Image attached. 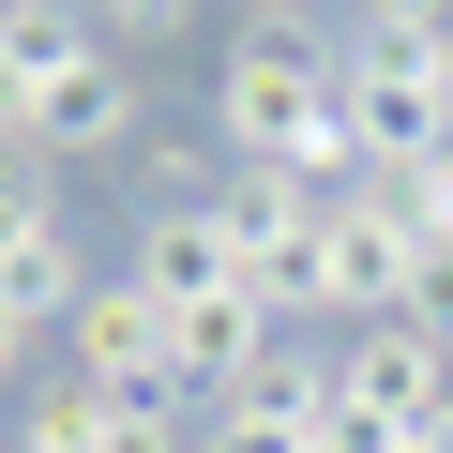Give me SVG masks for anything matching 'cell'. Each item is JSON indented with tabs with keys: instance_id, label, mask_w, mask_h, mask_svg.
Wrapping results in <instances>:
<instances>
[{
	"instance_id": "6da1fadb",
	"label": "cell",
	"mask_w": 453,
	"mask_h": 453,
	"mask_svg": "<svg viewBox=\"0 0 453 453\" xmlns=\"http://www.w3.org/2000/svg\"><path fill=\"white\" fill-rule=\"evenodd\" d=\"M211 151L363 181V151H348V106H333V46H318V31H242V46H226V76H211Z\"/></svg>"
},
{
	"instance_id": "7a4b0ae2",
	"label": "cell",
	"mask_w": 453,
	"mask_h": 453,
	"mask_svg": "<svg viewBox=\"0 0 453 453\" xmlns=\"http://www.w3.org/2000/svg\"><path fill=\"white\" fill-rule=\"evenodd\" d=\"M438 393H453V333H438V318H363V333L333 348V423H318V438H333V453H393Z\"/></svg>"
},
{
	"instance_id": "3957f363",
	"label": "cell",
	"mask_w": 453,
	"mask_h": 453,
	"mask_svg": "<svg viewBox=\"0 0 453 453\" xmlns=\"http://www.w3.org/2000/svg\"><path fill=\"white\" fill-rule=\"evenodd\" d=\"M333 106H348V151H363V166H438V151H453V61H438V46L348 31V46H333Z\"/></svg>"
},
{
	"instance_id": "277c9868",
	"label": "cell",
	"mask_w": 453,
	"mask_h": 453,
	"mask_svg": "<svg viewBox=\"0 0 453 453\" xmlns=\"http://www.w3.org/2000/svg\"><path fill=\"white\" fill-rule=\"evenodd\" d=\"M136 288H151L166 318H196V303H257V273H242V211H226V196H166V211L136 226Z\"/></svg>"
},
{
	"instance_id": "5b68a950",
	"label": "cell",
	"mask_w": 453,
	"mask_h": 453,
	"mask_svg": "<svg viewBox=\"0 0 453 453\" xmlns=\"http://www.w3.org/2000/svg\"><path fill=\"white\" fill-rule=\"evenodd\" d=\"M438 303V257H423V226H393L363 181L333 196V318L363 333V318H423Z\"/></svg>"
},
{
	"instance_id": "8992f818",
	"label": "cell",
	"mask_w": 453,
	"mask_h": 453,
	"mask_svg": "<svg viewBox=\"0 0 453 453\" xmlns=\"http://www.w3.org/2000/svg\"><path fill=\"white\" fill-rule=\"evenodd\" d=\"M76 378H91V393H166V408H181V318H166L136 273H106V288L76 303Z\"/></svg>"
},
{
	"instance_id": "52a82bcc",
	"label": "cell",
	"mask_w": 453,
	"mask_h": 453,
	"mask_svg": "<svg viewBox=\"0 0 453 453\" xmlns=\"http://www.w3.org/2000/svg\"><path fill=\"white\" fill-rule=\"evenodd\" d=\"M121 136H136V61H121V46L61 61V76L31 91V151H121Z\"/></svg>"
},
{
	"instance_id": "ba28073f",
	"label": "cell",
	"mask_w": 453,
	"mask_h": 453,
	"mask_svg": "<svg viewBox=\"0 0 453 453\" xmlns=\"http://www.w3.org/2000/svg\"><path fill=\"white\" fill-rule=\"evenodd\" d=\"M211 423H242V438H318V423H333V348H288V333H273L242 393H211Z\"/></svg>"
},
{
	"instance_id": "9c48e42d",
	"label": "cell",
	"mask_w": 453,
	"mask_h": 453,
	"mask_svg": "<svg viewBox=\"0 0 453 453\" xmlns=\"http://www.w3.org/2000/svg\"><path fill=\"white\" fill-rule=\"evenodd\" d=\"M91 288H106V273L76 257V226H16V242H0V303H16L31 333H46V318L76 333V303H91Z\"/></svg>"
},
{
	"instance_id": "30bf717a",
	"label": "cell",
	"mask_w": 453,
	"mask_h": 453,
	"mask_svg": "<svg viewBox=\"0 0 453 453\" xmlns=\"http://www.w3.org/2000/svg\"><path fill=\"white\" fill-rule=\"evenodd\" d=\"M91 408H106V393H91L76 363L31 378V393H16V453H91Z\"/></svg>"
},
{
	"instance_id": "8fae6325",
	"label": "cell",
	"mask_w": 453,
	"mask_h": 453,
	"mask_svg": "<svg viewBox=\"0 0 453 453\" xmlns=\"http://www.w3.org/2000/svg\"><path fill=\"white\" fill-rule=\"evenodd\" d=\"M16 226H61V151L0 136V242H16Z\"/></svg>"
},
{
	"instance_id": "7c38bea8",
	"label": "cell",
	"mask_w": 453,
	"mask_h": 453,
	"mask_svg": "<svg viewBox=\"0 0 453 453\" xmlns=\"http://www.w3.org/2000/svg\"><path fill=\"white\" fill-rule=\"evenodd\" d=\"M91 453H196V438H181L166 393H106V408H91Z\"/></svg>"
},
{
	"instance_id": "4fadbf2b",
	"label": "cell",
	"mask_w": 453,
	"mask_h": 453,
	"mask_svg": "<svg viewBox=\"0 0 453 453\" xmlns=\"http://www.w3.org/2000/svg\"><path fill=\"white\" fill-rule=\"evenodd\" d=\"M378 46H453V0H363Z\"/></svg>"
},
{
	"instance_id": "5bb4252c",
	"label": "cell",
	"mask_w": 453,
	"mask_h": 453,
	"mask_svg": "<svg viewBox=\"0 0 453 453\" xmlns=\"http://www.w3.org/2000/svg\"><path fill=\"white\" fill-rule=\"evenodd\" d=\"M181 16H196V0H91V31H106V46H121V31L151 46V31H181Z\"/></svg>"
},
{
	"instance_id": "9a60e30c",
	"label": "cell",
	"mask_w": 453,
	"mask_h": 453,
	"mask_svg": "<svg viewBox=\"0 0 453 453\" xmlns=\"http://www.w3.org/2000/svg\"><path fill=\"white\" fill-rule=\"evenodd\" d=\"M196 453H333V438H242V423H211Z\"/></svg>"
},
{
	"instance_id": "2e32d148",
	"label": "cell",
	"mask_w": 453,
	"mask_h": 453,
	"mask_svg": "<svg viewBox=\"0 0 453 453\" xmlns=\"http://www.w3.org/2000/svg\"><path fill=\"white\" fill-rule=\"evenodd\" d=\"M16 363H31V318H16V303H0V378H16Z\"/></svg>"
},
{
	"instance_id": "e0dca14e",
	"label": "cell",
	"mask_w": 453,
	"mask_h": 453,
	"mask_svg": "<svg viewBox=\"0 0 453 453\" xmlns=\"http://www.w3.org/2000/svg\"><path fill=\"white\" fill-rule=\"evenodd\" d=\"M242 16H257V31H303V0H242Z\"/></svg>"
},
{
	"instance_id": "ac0fdd59",
	"label": "cell",
	"mask_w": 453,
	"mask_h": 453,
	"mask_svg": "<svg viewBox=\"0 0 453 453\" xmlns=\"http://www.w3.org/2000/svg\"><path fill=\"white\" fill-rule=\"evenodd\" d=\"M393 453H438V438H393Z\"/></svg>"
},
{
	"instance_id": "d6986e66",
	"label": "cell",
	"mask_w": 453,
	"mask_h": 453,
	"mask_svg": "<svg viewBox=\"0 0 453 453\" xmlns=\"http://www.w3.org/2000/svg\"><path fill=\"white\" fill-rule=\"evenodd\" d=\"M0 453H16V438H0Z\"/></svg>"
}]
</instances>
